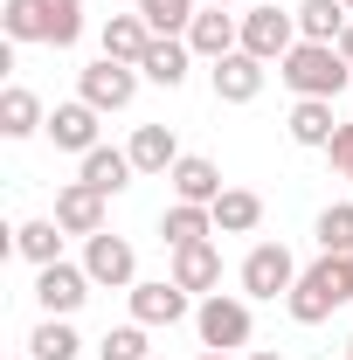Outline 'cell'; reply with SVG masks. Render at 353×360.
I'll use <instances>...</instances> for the list:
<instances>
[{
    "label": "cell",
    "instance_id": "40",
    "mask_svg": "<svg viewBox=\"0 0 353 360\" xmlns=\"http://www.w3.org/2000/svg\"><path fill=\"white\" fill-rule=\"evenodd\" d=\"M153 360H160V354H153Z\"/></svg>",
    "mask_w": 353,
    "mask_h": 360
},
{
    "label": "cell",
    "instance_id": "27",
    "mask_svg": "<svg viewBox=\"0 0 353 360\" xmlns=\"http://www.w3.org/2000/svg\"><path fill=\"white\" fill-rule=\"evenodd\" d=\"M139 14H146L153 35H187L194 14H201V0H139Z\"/></svg>",
    "mask_w": 353,
    "mask_h": 360
},
{
    "label": "cell",
    "instance_id": "18",
    "mask_svg": "<svg viewBox=\"0 0 353 360\" xmlns=\"http://www.w3.org/2000/svg\"><path fill=\"white\" fill-rule=\"evenodd\" d=\"M174 284H180V291H215V284H222V250H215V243H187V250H174Z\"/></svg>",
    "mask_w": 353,
    "mask_h": 360
},
{
    "label": "cell",
    "instance_id": "28",
    "mask_svg": "<svg viewBox=\"0 0 353 360\" xmlns=\"http://www.w3.org/2000/svg\"><path fill=\"white\" fill-rule=\"evenodd\" d=\"M28 354H35V360H77V354H84V340H77L63 319H42V326L28 333Z\"/></svg>",
    "mask_w": 353,
    "mask_h": 360
},
{
    "label": "cell",
    "instance_id": "21",
    "mask_svg": "<svg viewBox=\"0 0 353 360\" xmlns=\"http://www.w3.org/2000/svg\"><path fill=\"white\" fill-rule=\"evenodd\" d=\"M340 118H333V97H298L291 104V139L298 146H333Z\"/></svg>",
    "mask_w": 353,
    "mask_h": 360
},
{
    "label": "cell",
    "instance_id": "7",
    "mask_svg": "<svg viewBox=\"0 0 353 360\" xmlns=\"http://www.w3.org/2000/svg\"><path fill=\"white\" fill-rule=\"evenodd\" d=\"M139 97V63H111V56H97L84 70V104H97V111H125Z\"/></svg>",
    "mask_w": 353,
    "mask_h": 360
},
{
    "label": "cell",
    "instance_id": "17",
    "mask_svg": "<svg viewBox=\"0 0 353 360\" xmlns=\"http://www.w3.org/2000/svg\"><path fill=\"white\" fill-rule=\"evenodd\" d=\"M174 201H201V208H215V201H222V167H215V160L180 153V167H174Z\"/></svg>",
    "mask_w": 353,
    "mask_h": 360
},
{
    "label": "cell",
    "instance_id": "13",
    "mask_svg": "<svg viewBox=\"0 0 353 360\" xmlns=\"http://www.w3.org/2000/svg\"><path fill=\"white\" fill-rule=\"evenodd\" d=\"M257 90H264V63L250 49H236V56L215 63V97L222 104H257Z\"/></svg>",
    "mask_w": 353,
    "mask_h": 360
},
{
    "label": "cell",
    "instance_id": "8",
    "mask_svg": "<svg viewBox=\"0 0 353 360\" xmlns=\"http://www.w3.org/2000/svg\"><path fill=\"white\" fill-rule=\"evenodd\" d=\"M35 298H42L49 319H70L90 298V270L84 264H42V270H35Z\"/></svg>",
    "mask_w": 353,
    "mask_h": 360
},
{
    "label": "cell",
    "instance_id": "2",
    "mask_svg": "<svg viewBox=\"0 0 353 360\" xmlns=\"http://www.w3.org/2000/svg\"><path fill=\"white\" fill-rule=\"evenodd\" d=\"M347 70L353 63L333 42H298L284 63H277V77L298 90V97H340V90H347Z\"/></svg>",
    "mask_w": 353,
    "mask_h": 360
},
{
    "label": "cell",
    "instance_id": "15",
    "mask_svg": "<svg viewBox=\"0 0 353 360\" xmlns=\"http://www.w3.org/2000/svg\"><path fill=\"white\" fill-rule=\"evenodd\" d=\"M132 153H118V146H97V153H84V187H97V194H125V187H132Z\"/></svg>",
    "mask_w": 353,
    "mask_h": 360
},
{
    "label": "cell",
    "instance_id": "20",
    "mask_svg": "<svg viewBox=\"0 0 353 360\" xmlns=\"http://www.w3.org/2000/svg\"><path fill=\"white\" fill-rule=\"evenodd\" d=\"M187 56H194V49L187 42H174V35H153V49H146V56H139V77H153V84H187Z\"/></svg>",
    "mask_w": 353,
    "mask_h": 360
},
{
    "label": "cell",
    "instance_id": "38",
    "mask_svg": "<svg viewBox=\"0 0 353 360\" xmlns=\"http://www.w3.org/2000/svg\"><path fill=\"white\" fill-rule=\"evenodd\" d=\"M347 360H353V340H347Z\"/></svg>",
    "mask_w": 353,
    "mask_h": 360
},
{
    "label": "cell",
    "instance_id": "9",
    "mask_svg": "<svg viewBox=\"0 0 353 360\" xmlns=\"http://www.w3.org/2000/svg\"><path fill=\"white\" fill-rule=\"evenodd\" d=\"M187 49H194V56H208V63H222V56H236V49H243V21H236L229 7H201V14H194V28H187Z\"/></svg>",
    "mask_w": 353,
    "mask_h": 360
},
{
    "label": "cell",
    "instance_id": "29",
    "mask_svg": "<svg viewBox=\"0 0 353 360\" xmlns=\"http://www.w3.org/2000/svg\"><path fill=\"white\" fill-rule=\"evenodd\" d=\"M319 257H353V201L319 215Z\"/></svg>",
    "mask_w": 353,
    "mask_h": 360
},
{
    "label": "cell",
    "instance_id": "37",
    "mask_svg": "<svg viewBox=\"0 0 353 360\" xmlns=\"http://www.w3.org/2000/svg\"><path fill=\"white\" fill-rule=\"evenodd\" d=\"M250 360H277V354H250Z\"/></svg>",
    "mask_w": 353,
    "mask_h": 360
},
{
    "label": "cell",
    "instance_id": "1",
    "mask_svg": "<svg viewBox=\"0 0 353 360\" xmlns=\"http://www.w3.org/2000/svg\"><path fill=\"white\" fill-rule=\"evenodd\" d=\"M347 298H353V291H347V264H340V257H319L312 270H298V284H291V298H284V305H291L298 326H326Z\"/></svg>",
    "mask_w": 353,
    "mask_h": 360
},
{
    "label": "cell",
    "instance_id": "11",
    "mask_svg": "<svg viewBox=\"0 0 353 360\" xmlns=\"http://www.w3.org/2000/svg\"><path fill=\"white\" fill-rule=\"evenodd\" d=\"M97 118H104V111L84 104V97H77V104H56V111H49V139H56L63 153H97Z\"/></svg>",
    "mask_w": 353,
    "mask_h": 360
},
{
    "label": "cell",
    "instance_id": "30",
    "mask_svg": "<svg viewBox=\"0 0 353 360\" xmlns=\"http://www.w3.org/2000/svg\"><path fill=\"white\" fill-rule=\"evenodd\" d=\"M0 28H7V42H42V7L35 0H7L0 7Z\"/></svg>",
    "mask_w": 353,
    "mask_h": 360
},
{
    "label": "cell",
    "instance_id": "22",
    "mask_svg": "<svg viewBox=\"0 0 353 360\" xmlns=\"http://www.w3.org/2000/svg\"><path fill=\"white\" fill-rule=\"evenodd\" d=\"M146 49H153L146 14H111V21H104V56H111V63H139Z\"/></svg>",
    "mask_w": 353,
    "mask_h": 360
},
{
    "label": "cell",
    "instance_id": "34",
    "mask_svg": "<svg viewBox=\"0 0 353 360\" xmlns=\"http://www.w3.org/2000/svg\"><path fill=\"white\" fill-rule=\"evenodd\" d=\"M194 360H229V354H215V347H201V354H194Z\"/></svg>",
    "mask_w": 353,
    "mask_h": 360
},
{
    "label": "cell",
    "instance_id": "26",
    "mask_svg": "<svg viewBox=\"0 0 353 360\" xmlns=\"http://www.w3.org/2000/svg\"><path fill=\"white\" fill-rule=\"evenodd\" d=\"M340 28H347V0H305L298 7V35L305 42H340Z\"/></svg>",
    "mask_w": 353,
    "mask_h": 360
},
{
    "label": "cell",
    "instance_id": "39",
    "mask_svg": "<svg viewBox=\"0 0 353 360\" xmlns=\"http://www.w3.org/2000/svg\"><path fill=\"white\" fill-rule=\"evenodd\" d=\"M347 14H353V0H347Z\"/></svg>",
    "mask_w": 353,
    "mask_h": 360
},
{
    "label": "cell",
    "instance_id": "10",
    "mask_svg": "<svg viewBox=\"0 0 353 360\" xmlns=\"http://www.w3.org/2000/svg\"><path fill=\"white\" fill-rule=\"evenodd\" d=\"M56 222H63V236H104V194L84 187V180H70L56 194Z\"/></svg>",
    "mask_w": 353,
    "mask_h": 360
},
{
    "label": "cell",
    "instance_id": "24",
    "mask_svg": "<svg viewBox=\"0 0 353 360\" xmlns=\"http://www.w3.org/2000/svg\"><path fill=\"white\" fill-rule=\"evenodd\" d=\"M42 7V42L49 49H70L84 35V0H35Z\"/></svg>",
    "mask_w": 353,
    "mask_h": 360
},
{
    "label": "cell",
    "instance_id": "32",
    "mask_svg": "<svg viewBox=\"0 0 353 360\" xmlns=\"http://www.w3.org/2000/svg\"><path fill=\"white\" fill-rule=\"evenodd\" d=\"M326 153H333V167H340V174L353 180V125H340V132H333V146H326Z\"/></svg>",
    "mask_w": 353,
    "mask_h": 360
},
{
    "label": "cell",
    "instance_id": "16",
    "mask_svg": "<svg viewBox=\"0 0 353 360\" xmlns=\"http://www.w3.org/2000/svg\"><path fill=\"white\" fill-rule=\"evenodd\" d=\"M160 236H167V250L208 243V236H215V208H201V201H174V208L160 215Z\"/></svg>",
    "mask_w": 353,
    "mask_h": 360
},
{
    "label": "cell",
    "instance_id": "36",
    "mask_svg": "<svg viewBox=\"0 0 353 360\" xmlns=\"http://www.w3.org/2000/svg\"><path fill=\"white\" fill-rule=\"evenodd\" d=\"M208 7H236V0H208Z\"/></svg>",
    "mask_w": 353,
    "mask_h": 360
},
{
    "label": "cell",
    "instance_id": "33",
    "mask_svg": "<svg viewBox=\"0 0 353 360\" xmlns=\"http://www.w3.org/2000/svg\"><path fill=\"white\" fill-rule=\"evenodd\" d=\"M333 49H340V56H347V63H353V21H347V28H340V42H333Z\"/></svg>",
    "mask_w": 353,
    "mask_h": 360
},
{
    "label": "cell",
    "instance_id": "19",
    "mask_svg": "<svg viewBox=\"0 0 353 360\" xmlns=\"http://www.w3.org/2000/svg\"><path fill=\"white\" fill-rule=\"evenodd\" d=\"M257 222H264V194H250V187H222V201H215V236H250Z\"/></svg>",
    "mask_w": 353,
    "mask_h": 360
},
{
    "label": "cell",
    "instance_id": "4",
    "mask_svg": "<svg viewBox=\"0 0 353 360\" xmlns=\"http://www.w3.org/2000/svg\"><path fill=\"white\" fill-rule=\"evenodd\" d=\"M298 42H305V35H298V14H277V7H250V14H243V49H250L257 63H284Z\"/></svg>",
    "mask_w": 353,
    "mask_h": 360
},
{
    "label": "cell",
    "instance_id": "5",
    "mask_svg": "<svg viewBox=\"0 0 353 360\" xmlns=\"http://www.w3.org/2000/svg\"><path fill=\"white\" fill-rule=\"evenodd\" d=\"M291 284H298V264H291L284 243H257L243 257V291L250 298H291Z\"/></svg>",
    "mask_w": 353,
    "mask_h": 360
},
{
    "label": "cell",
    "instance_id": "31",
    "mask_svg": "<svg viewBox=\"0 0 353 360\" xmlns=\"http://www.w3.org/2000/svg\"><path fill=\"white\" fill-rule=\"evenodd\" d=\"M97 354L104 360H153V347H146V326H118V333H104V340H97Z\"/></svg>",
    "mask_w": 353,
    "mask_h": 360
},
{
    "label": "cell",
    "instance_id": "12",
    "mask_svg": "<svg viewBox=\"0 0 353 360\" xmlns=\"http://www.w3.org/2000/svg\"><path fill=\"white\" fill-rule=\"evenodd\" d=\"M132 319H139V326H180V319H187V291H180L174 277L132 284Z\"/></svg>",
    "mask_w": 353,
    "mask_h": 360
},
{
    "label": "cell",
    "instance_id": "14",
    "mask_svg": "<svg viewBox=\"0 0 353 360\" xmlns=\"http://www.w3.org/2000/svg\"><path fill=\"white\" fill-rule=\"evenodd\" d=\"M125 153H132L139 174H174V167H180V139H174V125H139Z\"/></svg>",
    "mask_w": 353,
    "mask_h": 360
},
{
    "label": "cell",
    "instance_id": "6",
    "mask_svg": "<svg viewBox=\"0 0 353 360\" xmlns=\"http://www.w3.org/2000/svg\"><path fill=\"white\" fill-rule=\"evenodd\" d=\"M84 270H90V284H111V291H132V270H139V257H132V243L125 236H84Z\"/></svg>",
    "mask_w": 353,
    "mask_h": 360
},
{
    "label": "cell",
    "instance_id": "35",
    "mask_svg": "<svg viewBox=\"0 0 353 360\" xmlns=\"http://www.w3.org/2000/svg\"><path fill=\"white\" fill-rule=\"evenodd\" d=\"M340 264H347V291H353V257H340Z\"/></svg>",
    "mask_w": 353,
    "mask_h": 360
},
{
    "label": "cell",
    "instance_id": "3",
    "mask_svg": "<svg viewBox=\"0 0 353 360\" xmlns=\"http://www.w3.org/2000/svg\"><path fill=\"white\" fill-rule=\"evenodd\" d=\"M194 333H201V347L236 354V347H250V305H243V298L208 291V298H201V312H194Z\"/></svg>",
    "mask_w": 353,
    "mask_h": 360
},
{
    "label": "cell",
    "instance_id": "25",
    "mask_svg": "<svg viewBox=\"0 0 353 360\" xmlns=\"http://www.w3.org/2000/svg\"><path fill=\"white\" fill-rule=\"evenodd\" d=\"M14 250L28 257V264H63V222H21L14 229Z\"/></svg>",
    "mask_w": 353,
    "mask_h": 360
},
{
    "label": "cell",
    "instance_id": "23",
    "mask_svg": "<svg viewBox=\"0 0 353 360\" xmlns=\"http://www.w3.org/2000/svg\"><path fill=\"white\" fill-rule=\"evenodd\" d=\"M0 132L7 139H28V132H49V118H42V97L35 90H0Z\"/></svg>",
    "mask_w": 353,
    "mask_h": 360
}]
</instances>
